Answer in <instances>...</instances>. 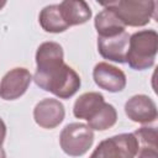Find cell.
<instances>
[{"instance_id": "cell-1", "label": "cell", "mask_w": 158, "mask_h": 158, "mask_svg": "<svg viewBox=\"0 0 158 158\" xmlns=\"http://www.w3.org/2000/svg\"><path fill=\"white\" fill-rule=\"evenodd\" d=\"M33 80L42 90L49 91L59 99L72 98L81 85L79 74L64 62L36 69Z\"/></svg>"}, {"instance_id": "cell-2", "label": "cell", "mask_w": 158, "mask_h": 158, "mask_svg": "<svg viewBox=\"0 0 158 158\" xmlns=\"http://www.w3.org/2000/svg\"><path fill=\"white\" fill-rule=\"evenodd\" d=\"M158 51V33L141 30L130 36L126 63L135 70H144L154 64Z\"/></svg>"}, {"instance_id": "cell-3", "label": "cell", "mask_w": 158, "mask_h": 158, "mask_svg": "<svg viewBox=\"0 0 158 158\" xmlns=\"http://www.w3.org/2000/svg\"><path fill=\"white\" fill-rule=\"evenodd\" d=\"M101 5L110 7L125 26L141 27L156 17L157 1L152 0H116Z\"/></svg>"}, {"instance_id": "cell-4", "label": "cell", "mask_w": 158, "mask_h": 158, "mask_svg": "<svg viewBox=\"0 0 158 158\" xmlns=\"http://www.w3.org/2000/svg\"><path fill=\"white\" fill-rule=\"evenodd\" d=\"M94 142L93 130L81 122L68 123L60 132L59 144L63 152L70 157L84 156Z\"/></svg>"}, {"instance_id": "cell-5", "label": "cell", "mask_w": 158, "mask_h": 158, "mask_svg": "<svg viewBox=\"0 0 158 158\" xmlns=\"http://www.w3.org/2000/svg\"><path fill=\"white\" fill-rule=\"evenodd\" d=\"M139 143L133 133H120L101 141L89 158H136Z\"/></svg>"}, {"instance_id": "cell-6", "label": "cell", "mask_w": 158, "mask_h": 158, "mask_svg": "<svg viewBox=\"0 0 158 158\" xmlns=\"http://www.w3.org/2000/svg\"><path fill=\"white\" fill-rule=\"evenodd\" d=\"M32 80L30 70L26 68H14L9 70L0 81V98L2 100H16L28 89Z\"/></svg>"}, {"instance_id": "cell-7", "label": "cell", "mask_w": 158, "mask_h": 158, "mask_svg": "<svg viewBox=\"0 0 158 158\" xmlns=\"http://www.w3.org/2000/svg\"><path fill=\"white\" fill-rule=\"evenodd\" d=\"M65 110L63 104L57 99H43L33 109L35 122L46 130H52L59 126L64 120Z\"/></svg>"}, {"instance_id": "cell-8", "label": "cell", "mask_w": 158, "mask_h": 158, "mask_svg": "<svg viewBox=\"0 0 158 158\" xmlns=\"http://www.w3.org/2000/svg\"><path fill=\"white\" fill-rule=\"evenodd\" d=\"M93 78L95 84L100 89L110 93L122 91L127 83L125 73L117 67L111 65L106 62H100L94 67Z\"/></svg>"}, {"instance_id": "cell-9", "label": "cell", "mask_w": 158, "mask_h": 158, "mask_svg": "<svg viewBox=\"0 0 158 158\" xmlns=\"http://www.w3.org/2000/svg\"><path fill=\"white\" fill-rule=\"evenodd\" d=\"M127 117L137 123H151L157 120V105L147 95L138 94L130 98L125 104Z\"/></svg>"}, {"instance_id": "cell-10", "label": "cell", "mask_w": 158, "mask_h": 158, "mask_svg": "<svg viewBox=\"0 0 158 158\" xmlns=\"http://www.w3.org/2000/svg\"><path fill=\"white\" fill-rule=\"evenodd\" d=\"M130 35L125 31L110 37H98V51L104 59L115 63H126Z\"/></svg>"}, {"instance_id": "cell-11", "label": "cell", "mask_w": 158, "mask_h": 158, "mask_svg": "<svg viewBox=\"0 0 158 158\" xmlns=\"http://www.w3.org/2000/svg\"><path fill=\"white\" fill-rule=\"evenodd\" d=\"M58 6L62 19L68 27L83 25L91 19V9L83 0H64Z\"/></svg>"}, {"instance_id": "cell-12", "label": "cell", "mask_w": 158, "mask_h": 158, "mask_svg": "<svg viewBox=\"0 0 158 158\" xmlns=\"http://www.w3.org/2000/svg\"><path fill=\"white\" fill-rule=\"evenodd\" d=\"M105 104L104 96L96 91H89L81 94L74 102L73 114L77 118L89 121Z\"/></svg>"}, {"instance_id": "cell-13", "label": "cell", "mask_w": 158, "mask_h": 158, "mask_svg": "<svg viewBox=\"0 0 158 158\" xmlns=\"http://www.w3.org/2000/svg\"><path fill=\"white\" fill-rule=\"evenodd\" d=\"M94 26L98 37H110L126 31V26L110 7H105L95 16Z\"/></svg>"}, {"instance_id": "cell-14", "label": "cell", "mask_w": 158, "mask_h": 158, "mask_svg": "<svg viewBox=\"0 0 158 158\" xmlns=\"http://www.w3.org/2000/svg\"><path fill=\"white\" fill-rule=\"evenodd\" d=\"M38 21L41 27L46 32H51V33H60L69 28L62 19L58 4L44 6L40 12Z\"/></svg>"}, {"instance_id": "cell-15", "label": "cell", "mask_w": 158, "mask_h": 158, "mask_svg": "<svg viewBox=\"0 0 158 158\" xmlns=\"http://www.w3.org/2000/svg\"><path fill=\"white\" fill-rule=\"evenodd\" d=\"M117 121V111L114 105L105 102L101 109L88 121V126L95 131H105L112 127Z\"/></svg>"}, {"instance_id": "cell-16", "label": "cell", "mask_w": 158, "mask_h": 158, "mask_svg": "<svg viewBox=\"0 0 158 158\" xmlns=\"http://www.w3.org/2000/svg\"><path fill=\"white\" fill-rule=\"evenodd\" d=\"M142 148L157 149V130L156 127H141L133 132Z\"/></svg>"}, {"instance_id": "cell-17", "label": "cell", "mask_w": 158, "mask_h": 158, "mask_svg": "<svg viewBox=\"0 0 158 158\" xmlns=\"http://www.w3.org/2000/svg\"><path fill=\"white\" fill-rule=\"evenodd\" d=\"M137 158H158V152L157 149L153 148H139Z\"/></svg>"}, {"instance_id": "cell-18", "label": "cell", "mask_w": 158, "mask_h": 158, "mask_svg": "<svg viewBox=\"0 0 158 158\" xmlns=\"http://www.w3.org/2000/svg\"><path fill=\"white\" fill-rule=\"evenodd\" d=\"M5 136H6V125L2 121V118L0 117V144H2V142L5 139Z\"/></svg>"}, {"instance_id": "cell-19", "label": "cell", "mask_w": 158, "mask_h": 158, "mask_svg": "<svg viewBox=\"0 0 158 158\" xmlns=\"http://www.w3.org/2000/svg\"><path fill=\"white\" fill-rule=\"evenodd\" d=\"M0 158H6V153H5L4 148L1 147V144H0Z\"/></svg>"}, {"instance_id": "cell-20", "label": "cell", "mask_w": 158, "mask_h": 158, "mask_svg": "<svg viewBox=\"0 0 158 158\" xmlns=\"http://www.w3.org/2000/svg\"><path fill=\"white\" fill-rule=\"evenodd\" d=\"M5 5H6V1H5V0H0V10H1Z\"/></svg>"}]
</instances>
